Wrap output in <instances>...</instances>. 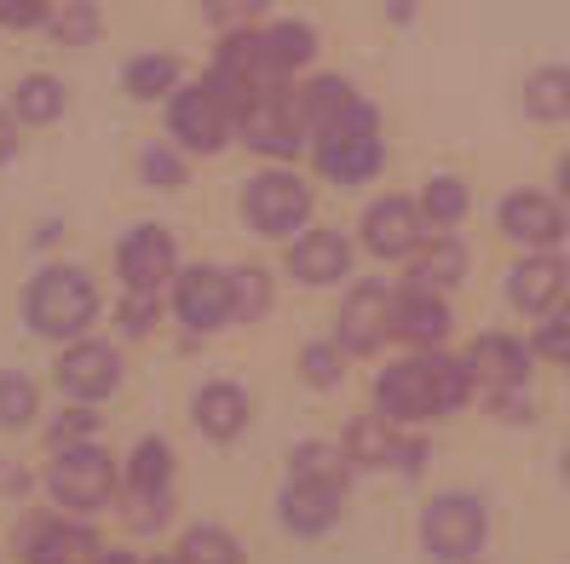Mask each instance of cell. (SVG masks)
<instances>
[{
	"instance_id": "obj_1",
	"label": "cell",
	"mask_w": 570,
	"mask_h": 564,
	"mask_svg": "<svg viewBox=\"0 0 570 564\" xmlns=\"http://www.w3.org/2000/svg\"><path fill=\"white\" fill-rule=\"evenodd\" d=\"M368 397H375V415H386L392 426L410 433V426L450 420L455 409H466L473 375H466V363L450 357V352H404L375 375Z\"/></svg>"
},
{
	"instance_id": "obj_2",
	"label": "cell",
	"mask_w": 570,
	"mask_h": 564,
	"mask_svg": "<svg viewBox=\"0 0 570 564\" xmlns=\"http://www.w3.org/2000/svg\"><path fill=\"white\" fill-rule=\"evenodd\" d=\"M237 214L259 243H288L317 219V179L299 161H259L237 190Z\"/></svg>"
},
{
	"instance_id": "obj_3",
	"label": "cell",
	"mask_w": 570,
	"mask_h": 564,
	"mask_svg": "<svg viewBox=\"0 0 570 564\" xmlns=\"http://www.w3.org/2000/svg\"><path fill=\"white\" fill-rule=\"evenodd\" d=\"M306 156H312V179L317 185H334V190L375 185L381 168H386V121H381V110L368 105V98H357L341 121L317 132Z\"/></svg>"
},
{
	"instance_id": "obj_4",
	"label": "cell",
	"mask_w": 570,
	"mask_h": 564,
	"mask_svg": "<svg viewBox=\"0 0 570 564\" xmlns=\"http://www.w3.org/2000/svg\"><path fill=\"white\" fill-rule=\"evenodd\" d=\"M23 317L41 340H81L98 323V283L81 265H47L23 294Z\"/></svg>"
},
{
	"instance_id": "obj_5",
	"label": "cell",
	"mask_w": 570,
	"mask_h": 564,
	"mask_svg": "<svg viewBox=\"0 0 570 564\" xmlns=\"http://www.w3.org/2000/svg\"><path fill=\"white\" fill-rule=\"evenodd\" d=\"M490 536V507L473 489H444L421 507V553L432 564H473Z\"/></svg>"
},
{
	"instance_id": "obj_6",
	"label": "cell",
	"mask_w": 570,
	"mask_h": 564,
	"mask_svg": "<svg viewBox=\"0 0 570 564\" xmlns=\"http://www.w3.org/2000/svg\"><path fill=\"white\" fill-rule=\"evenodd\" d=\"M167 139L185 156H219L225 145H237V110L225 105V92L208 76L185 81L167 98Z\"/></svg>"
},
{
	"instance_id": "obj_7",
	"label": "cell",
	"mask_w": 570,
	"mask_h": 564,
	"mask_svg": "<svg viewBox=\"0 0 570 564\" xmlns=\"http://www.w3.org/2000/svg\"><path fill=\"white\" fill-rule=\"evenodd\" d=\"M426 237H432V230L421 219V202L404 196V190L368 196L363 214H357V254H368L375 265H410Z\"/></svg>"
},
{
	"instance_id": "obj_8",
	"label": "cell",
	"mask_w": 570,
	"mask_h": 564,
	"mask_svg": "<svg viewBox=\"0 0 570 564\" xmlns=\"http://www.w3.org/2000/svg\"><path fill=\"white\" fill-rule=\"evenodd\" d=\"M283 277H294L299 288H346L357 277V237L312 219L299 237L283 243Z\"/></svg>"
},
{
	"instance_id": "obj_9",
	"label": "cell",
	"mask_w": 570,
	"mask_h": 564,
	"mask_svg": "<svg viewBox=\"0 0 570 564\" xmlns=\"http://www.w3.org/2000/svg\"><path fill=\"white\" fill-rule=\"evenodd\" d=\"M116 489H121V473L98 444L58 449V461L47 467V495H52V507H63V518H87L98 507H110Z\"/></svg>"
},
{
	"instance_id": "obj_10",
	"label": "cell",
	"mask_w": 570,
	"mask_h": 564,
	"mask_svg": "<svg viewBox=\"0 0 570 564\" xmlns=\"http://www.w3.org/2000/svg\"><path fill=\"white\" fill-rule=\"evenodd\" d=\"M237 145L254 150L259 161H299L312 150V132L299 121V105H294V81L288 87H272L237 116Z\"/></svg>"
},
{
	"instance_id": "obj_11",
	"label": "cell",
	"mask_w": 570,
	"mask_h": 564,
	"mask_svg": "<svg viewBox=\"0 0 570 564\" xmlns=\"http://www.w3.org/2000/svg\"><path fill=\"white\" fill-rule=\"evenodd\" d=\"M392 306H397V283L381 277H352L334 311V340L346 357H375L392 340Z\"/></svg>"
},
{
	"instance_id": "obj_12",
	"label": "cell",
	"mask_w": 570,
	"mask_h": 564,
	"mask_svg": "<svg viewBox=\"0 0 570 564\" xmlns=\"http://www.w3.org/2000/svg\"><path fill=\"white\" fill-rule=\"evenodd\" d=\"M495 230L508 237L519 254H553L564 248L570 237V214L559 208L553 190H535V185H519L495 202Z\"/></svg>"
},
{
	"instance_id": "obj_13",
	"label": "cell",
	"mask_w": 570,
	"mask_h": 564,
	"mask_svg": "<svg viewBox=\"0 0 570 564\" xmlns=\"http://www.w3.org/2000/svg\"><path fill=\"white\" fill-rule=\"evenodd\" d=\"M174 317L185 323V335H219V328L237 323V300H230V271L225 265H179Z\"/></svg>"
},
{
	"instance_id": "obj_14",
	"label": "cell",
	"mask_w": 570,
	"mask_h": 564,
	"mask_svg": "<svg viewBox=\"0 0 570 564\" xmlns=\"http://www.w3.org/2000/svg\"><path fill=\"white\" fill-rule=\"evenodd\" d=\"M116 277H121V288H139V294L174 288V277H179V243H174V230L156 225V219L132 225L127 237L116 243Z\"/></svg>"
},
{
	"instance_id": "obj_15",
	"label": "cell",
	"mask_w": 570,
	"mask_h": 564,
	"mask_svg": "<svg viewBox=\"0 0 570 564\" xmlns=\"http://www.w3.org/2000/svg\"><path fill=\"white\" fill-rule=\"evenodd\" d=\"M461 363H466V375H473V392L490 397V392L530 386V375H535V346H530L524 335H508V328H484L479 340H466Z\"/></svg>"
},
{
	"instance_id": "obj_16",
	"label": "cell",
	"mask_w": 570,
	"mask_h": 564,
	"mask_svg": "<svg viewBox=\"0 0 570 564\" xmlns=\"http://www.w3.org/2000/svg\"><path fill=\"white\" fill-rule=\"evenodd\" d=\"M341 449L352 461V473H415L421 467V444L404 438V426H392L386 415H357L346 433H341Z\"/></svg>"
},
{
	"instance_id": "obj_17",
	"label": "cell",
	"mask_w": 570,
	"mask_h": 564,
	"mask_svg": "<svg viewBox=\"0 0 570 564\" xmlns=\"http://www.w3.org/2000/svg\"><path fill=\"white\" fill-rule=\"evenodd\" d=\"M501 294H508V306L535 323V317H548L553 306H564V294H570V259L553 248V254H519L508 265V283H501Z\"/></svg>"
},
{
	"instance_id": "obj_18",
	"label": "cell",
	"mask_w": 570,
	"mask_h": 564,
	"mask_svg": "<svg viewBox=\"0 0 570 564\" xmlns=\"http://www.w3.org/2000/svg\"><path fill=\"white\" fill-rule=\"evenodd\" d=\"M52 380L63 397H76V404H98V397H110L121 386V352L110 340H70L52 363Z\"/></svg>"
},
{
	"instance_id": "obj_19",
	"label": "cell",
	"mask_w": 570,
	"mask_h": 564,
	"mask_svg": "<svg viewBox=\"0 0 570 564\" xmlns=\"http://www.w3.org/2000/svg\"><path fill=\"white\" fill-rule=\"evenodd\" d=\"M455 335V311L450 294H432L415 283H397V306H392V340L410 352H444Z\"/></svg>"
},
{
	"instance_id": "obj_20",
	"label": "cell",
	"mask_w": 570,
	"mask_h": 564,
	"mask_svg": "<svg viewBox=\"0 0 570 564\" xmlns=\"http://www.w3.org/2000/svg\"><path fill=\"white\" fill-rule=\"evenodd\" d=\"M346 513V484H317V478H283L277 518L288 536H328Z\"/></svg>"
},
{
	"instance_id": "obj_21",
	"label": "cell",
	"mask_w": 570,
	"mask_h": 564,
	"mask_svg": "<svg viewBox=\"0 0 570 564\" xmlns=\"http://www.w3.org/2000/svg\"><path fill=\"white\" fill-rule=\"evenodd\" d=\"M18 553L29 564H98V536L76 518H29L18 530Z\"/></svg>"
},
{
	"instance_id": "obj_22",
	"label": "cell",
	"mask_w": 570,
	"mask_h": 564,
	"mask_svg": "<svg viewBox=\"0 0 570 564\" xmlns=\"http://www.w3.org/2000/svg\"><path fill=\"white\" fill-rule=\"evenodd\" d=\"M248 420H254V397H248L237 380H208V386L190 392V426H196L203 438L230 444V438L248 433Z\"/></svg>"
},
{
	"instance_id": "obj_23",
	"label": "cell",
	"mask_w": 570,
	"mask_h": 564,
	"mask_svg": "<svg viewBox=\"0 0 570 564\" xmlns=\"http://www.w3.org/2000/svg\"><path fill=\"white\" fill-rule=\"evenodd\" d=\"M466 271H473V254H466L461 230H432V237L421 243V254L410 259L404 283L432 288V294H455V288L466 283Z\"/></svg>"
},
{
	"instance_id": "obj_24",
	"label": "cell",
	"mask_w": 570,
	"mask_h": 564,
	"mask_svg": "<svg viewBox=\"0 0 570 564\" xmlns=\"http://www.w3.org/2000/svg\"><path fill=\"white\" fill-rule=\"evenodd\" d=\"M259 36H265L272 70H277L283 81H299V76H312V70H317V58H323L317 23H306V18H265V23H259Z\"/></svg>"
},
{
	"instance_id": "obj_25",
	"label": "cell",
	"mask_w": 570,
	"mask_h": 564,
	"mask_svg": "<svg viewBox=\"0 0 570 564\" xmlns=\"http://www.w3.org/2000/svg\"><path fill=\"white\" fill-rule=\"evenodd\" d=\"M357 87H352V76H341V70H312V76H299L294 81V105H299V121H306V132L317 139L323 127H334L352 105H357Z\"/></svg>"
},
{
	"instance_id": "obj_26",
	"label": "cell",
	"mask_w": 570,
	"mask_h": 564,
	"mask_svg": "<svg viewBox=\"0 0 570 564\" xmlns=\"http://www.w3.org/2000/svg\"><path fill=\"white\" fill-rule=\"evenodd\" d=\"M519 110L535 127H564L570 121V63H535L519 81Z\"/></svg>"
},
{
	"instance_id": "obj_27",
	"label": "cell",
	"mask_w": 570,
	"mask_h": 564,
	"mask_svg": "<svg viewBox=\"0 0 570 564\" xmlns=\"http://www.w3.org/2000/svg\"><path fill=\"white\" fill-rule=\"evenodd\" d=\"M179 87H185V63L174 52H139V58H127V70H121V92L132 105H167Z\"/></svg>"
},
{
	"instance_id": "obj_28",
	"label": "cell",
	"mask_w": 570,
	"mask_h": 564,
	"mask_svg": "<svg viewBox=\"0 0 570 564\" xmlns=\"http://www.w3.org/2000/svg\"><path fill=\"white\" fill-rule=\"evenodd\" d=\"M415 202H421L426 230H461L466 214H473V185H466L461 174H426Z\"/></svg>"
},
{
	"instance_id": "obj_29",
	"label": "cell",
	"mask_w": 570,
	"mask_h": 564,
	"mask_svg": "<svg viewBox=\"0 0 570 564\" xmlns=\"http://www.w3.org/2000/svg\"><path fill=\"white\" fill-rule=\"evenodd\" d=\"M63 110H70V92H63V81L58 76H23L18 87H12V116H18V127H52Z\"/></svg>"
},
{
	"instance_id": "obj_30",
	"label": "cell",
	"mask_w": 570,
	"mask_h": 564,
	"mask_svg": "<svg viewBox=\"0 0 570 564\" xmlns=\"http://www.w3.org/2000/svg\"><path fill=\"white\" fill-rule=\"evenodd\" d=\"M121 484H127V495H174V444L167 438H139Z\"/></svg>"
},
{
	"instance_id": "obj_31",
	"label": "cell",
	"mask_w": 570,
	"mask_h": 564,
	"mask_svg": "<svg viewBox=\"0 0 570 564\" xmlns=\"http://www.w3.org/2000/svg\"><path fill=\"white\" fill-rule=\"evenodd\" d=\"M230 300H237V323L254 328L272 317L277 306V277H272V265H230Z\"/></svg>"
},
{
	"instance_id": "obj_32",
	"label": "cell",
	"mask_w": 570,
	"mask_h": 564,
	"mask_svg": "<svg viewBox=\"0 0 570 564\" xmlns=\"http://www.w3.org/2000/svg\"><path fill=\"white\" fill-rule=\"evenodd\" d=\"M288 478H317V484H346L352 478V461L341 444L328 438H306L288 449Z\"/></svg>"
},
{
	"instance_id": "obj_33",
	"label": "cell",
	"mask_w": 570,
	"mask_h": 564,
	"mask_svg": "<svg viewBox=\"0 0 570 564\" xmlns=\"http://www.w3.org/2000/svg\"><path fill=\"white\" fill-rule=\"evenodd\" d=\"M139 179H145V190H185L190 156H185L174 139H156V145L139 150Z\"/></svg>"
},
{
	"instance_id": "obj_34",
	"label": "cell",
	"mask_w": 570,
	"mask_h": 564,
	"mask_svg": "<svg viewBox=\"0 0 570 564\" xmlns=\"http://www.w3.org/2000/svg\"><path fill=\"white\" fill-rule=\"evenodd\" d=\"M47 29H52L58 47H92L98 29H105V12H98V0H58Z\"/></svg>"
},
{
	"instance_id": "obj_35",
	"label": "cell",
	"mask_w": 570,
	"mask_h": 564,
	"mask_svg": "<svg viewBox=\"0 0 570 564\" xmlns=\"http://www.w3.org/2000/svg\"><path fill=\"white\" fill-rule=\"evenodd\" d=\"M174 564H243V547L230 542V530H219V524H196V530H185V536H179Z\"/></svg>"
},
{
	"instance_id": "obj_36",
	"label": "cell",
	"mask_w": 570,
	"mask_h": 564,
	"mask_svg": "<svg viewBox=\"0 0 570 564\" xmlns=\"http://www.w3.org/2000/svg\"><path fill=\"white\" fill-rule=\"evenodd\" d=\"M299 380H306L312 392H334L346 380V352L341 340H312V346H299Z\"/></svg>"
},
{
	"instance_id": "obj_37",
	"label": "cell",
	"mask_w": 570,
	"mask_h": 564,
	"mask_svg": "<svg viewBox=\"0 0 570 564\" xmlns=\"http://www.w3.org/2000/svg\"><path fill=\"white\" fill-rule=\"evenodd\" d=\"M36 415H41L36 380L7 369V375H0V426H7V433H23V426H36Z\"/></svg>"
},
{
	"instance_id": "obj_38",
	"label": "cell",
	"mask_w": 570,
	"mask_h": 564,
	"mask_svg": "<svg viewBox=\"0 0 570 564\" xmlns=\"http://www.w3.org/2000/svg\"><path fill=\"white\" fill-rule=\"evenodd\" d=\"M530 346H535V357H542V363H553V369H570V300L553 306L548 317H535Z\"/></svg>"
},
{
	"instance_id": "obj_39",
	"label": "cell",
	"mask_w": 570,
	"mask_h": 564,
	"mask_svg": "<svg viewBox=\"0 0 570 564\" xmlns=\"http://www.w3.org/2000/svg\"><path fill=\"white\" fill-rule=\"evenodd\" d=\"M203 18L219 36H237V29H259L272 18V0H203Z\"/></svg>"
},
{
	"instance_id": "obj_40",
	"label": "cell",
	"mask_w": 570,
	"mask_h": 564,
	"mask_svg": "<svg viewBox=\"0 0 570 564\" xmlns=\"http://www.w3.org/2000/svg\"><path fill=\"white\" fill-rule=\"evenodd\" d=\"M116 323H121V335H127V340H145L150 328L161 323V294L121 288V300H116Z\"/></svg>"
},
{
	"instance_id": "obj_41",
	"label": "cell",
	"mask_w": 570,
	"mask_h": 564,
	"mask_svg": "<svg viewBox=\"0 0 570 564\" xmlns=\"http://www.w3.org/2000/svg\"><path fill=\"white\" fill-rule=\"evenodd\" d=\"M92 433H98V415H92L87 404H76V409H63V415L47 426V444H52V449H76V444H92Z\"/></svg>"
},
{
	"instance_id": "obj_42",
	"label": "cell",
	"mask_w": 570,
	"mask_h": 564,
	"mask_svg": "<svg viewBox=\"0 0 570 564\" xmlns=\"http://www.w3.org/2000/svg\"><path fill=\"white\" fill-rule=\"evenodd\" d=\"M58 0H0V29H41Z\"/></svg>"
},
{
	"instance_id": "obj_43",
	"label": "cell",
	"mask_w": 570,
	"mask_h": 564,
	"mask_svg": "<svg viewBox=\"0 0 570 564\" xmlns=\"http://www.w3.org/2000/svg\"><path fill=\"white\" fill-rule=\"evenodd\" d=\"M174 518V495H127V524L132 530H161Z\"/></svg>"
},
{
	"instance_id": "obj_44",
	"label": "cell",
	"mask_w": 570,
	"mask_h": 564,
	"mask_svg": "<svg viewBox=\"0 0 570 564\" xmlns=\"http://www.w3.org/2000/svg\"><path fill=\"white\" fill-rule=\"evenodd\" d=\"M23 489H29V473L18 467L12 455H0V495H7V502H18Z\"/></svg>"
},
{
	"instance_id": "obj_45",
	"label": "cell",
	"mask_w": 570,
	"mask_h": 564,
	"mask_svg": "<svg viewBox=\"0 0 570 564\" xmlns=\"http://www.w3.org/2000/svg\"><path fill=\"white\" fill-rule=\"evenodd\" d=\"M18 156V116L12 110H0V168Z\"/></svg>"
},
{
	"instance_id": "obj_46",
	"label": "cell",
	"mask_w": 570,
	"mask_h": 564,
	"mask_svg": "<svg viewBox=\"0 0 570 564\" xmlns=\"http://www.w3.org/2000/svg\"><path fill=\"white\" fill-rule=\"evenodd\" d=\"M553 196H559V208L570 214V150L553 161Z\"/></svg>"
},
{
	"instance_id": "obj_47",
	"label": "cell",
	"mask_w": 570,
	"mask_h": 564,
	"mask_svg": "<svg viewBox=\"0 0 570 564\" xmlns=\"http://www.w3.org/2000/svg\"><path fill=\"white\" fill-rule=\"evenodd\" d=\"M381 7H386V18H392V23H415L421 0H381Z\"/></svg>"
},
{
	"instance_id": "obj_48",
	"label": "cell",
	"mask_w": 570,
	"mask_h": 564,
	"mask_svg": "<svg viewBox=\"0 0 570 564\" xmlns=\"http://www.w3.org/2000/svg\"><path fill=\"white\" fill-rule=\"evenodd\" d=\"M98 564H145V558H132V553H98Z\"/></svg>"
},
{
	"instance_id": "obj_49",
	"label": "cell",
	"mask_w": 570,
	"mask_h": 564,
	"mask_svg": "<svg viewBox=\"0 0 570 564\" xmlns=\"http://www.w3.org/2000/svg\"><path fill=\"white\" fill-rule=\"evenodd\" d=\"M559 473H564V484H570V438H564V449H559Z\"/></svg>"
},
{
	"instance_id": "obj_50",
	"label": "cell",
	"mask_w": 570,
	"mask_h": 564,
	"mask_svg": "<svg viewBox=\"0 0 570 564\" xmlns=\"http://www.w3.org/2000/svg\"><path fill=\"white\" fill-rule=\"evenodd\" d=\"M473 564H479V558H473Z\"/></svg>"
}]
</instances>
